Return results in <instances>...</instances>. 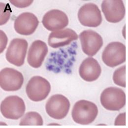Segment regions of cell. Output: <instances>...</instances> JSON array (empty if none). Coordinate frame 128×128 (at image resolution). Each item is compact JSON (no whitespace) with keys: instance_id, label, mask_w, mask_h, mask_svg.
Returning <instances> with one entry per match:
<instances>
[{"instance_id":"obj_1","label":"cell","mask_w":128,"mask_h":128,"mask_svg":"<svg viewBox=\"0 0 128 128\" xmlns=\"http://www.w3.org/2000/svg\"><path fill=\"white\" fill-rule=\"evenodd\" d=\"M98 114L97 106L94 103L86 100L77 102L72 112V116L74 122L82 125H87L93 123Z\"/></svg>"},{"instance_id":"obj_2","label":"cell","mask_w":128,"mask_h":128,"mask_svg":"<svg viewBox=\"0 0 128 128\" xmlns=\"http://www.w3.org/2000/svg\"><path fill=\"white\" fill-rule=\"evenodd\" d=\"M126 94L121 88L110 87L102 93L100 102L102 106L110 111H119L126 104Z\"/></svg>"},{"instance_id":"obj_3","label":"cell","mask_w":128,"mask_h":128,"mask_svg":"<svg viewBox=\"0 0 128 128\" xmlns=\"http://www.w3.org/2000/svg\"><path fill=\"white\" fill-rule=\"evenodd\" d=\"M51 90L48 80L40 76H34L28 81L26 92L29 98L34 102H40L45 100Z\"/></svg>"},{"instance_id":"obj_4","label":"cell","mask_w":128,"mask_h":128,"mask_svg":"<svg viewBox=\"0 0 128 128\" xmlns=\"http://www.w3.org/2000/svg\"><path fill=\"white\" fill-rule=\"evenodd\" d=\"M25 110L24 101L18 96H8L0 104L1 113L6 119L18 120L23 116Z\"/></svg>"},{"instance_id":"obj_5","label":"cell","mask_w":128,"mask_h":128,"mask_svg":"<svg viewBox=\"0 0 128 128\" xmlns=\"http://www.w3.org/2000/svg\"><path fill=\"white\" fill-rule=\"evenodd\" d=\"M102 60L108 66L114 68L126 61V46L120 42H112L104 49Z\"/></svg>"},{"instance_id":"obj_6","label":"cell","mask_w":128,"mask_h":128,"mask_svg":"<svg viewBox=\"0 0 128 128\" xmlns=\"http://www.w3.org/2000/svg\"><path fill=\"white\" fill-rule=\"evenodd\" d=\"M70 102L68 98L60 94L51 96L46 105V112L48 115L55 119H64L68 114Z\"/></svg>"},{"instance_id":"obj_7","label":"cell","mask_w":128,"mask_h":128,"mask_svg":"<svg viewBox=\"0 0 128 128\" xmlns=\"http://www.w3.org/2000/svg\"><path fill=\"white\" fill-rule=\"evenodd\" d=\"M28 44L24 39L16 38L12 40L8 48L6 60L17 66H22L25 62Z\"/></svg>"},{"instance_id":"obj_8","label":"cell","mask_w":128,"mask_h":128,"mask_svg":"<svg viewBox=\"0 0 128 128\" xmlns=\"http://www.w3.org/2000/svg\"><path fill=\"white\" fill-rule=\"evenodd\" d=\"M24 78L22 73L16 70L6 68L0 72V86L1 88L8 92L16 91L22 86Z\"/></svg>"},{"instance_id":"obj_9","label":"cell","mask_w":128,"mask_h":128,"mask_svg":"<svg viewBox=\"0 0 128 128\" xmlns=\"http://www.w3.org/2000/svg\"><path fill=\"white\" fill-rule=\"evenodd\" d=\"M78 18L81 24L89 27H96L102 22L101 12L98 6L93 3L82 6L78 12Z\"/></svg>"},{"instance_id":"obj_10","label":"cell","mask_w":128,"mask_h":128,"mask_svg":"<svg viewBox=\"0 0 128 128\" xmlns=\"http://www.w3.org/2000/svg\"><path fill=\"white\" fill-rule=\"evenodd\" d=\"M80 38L83 52L89 56L95 55L103 45L102 37L92 30L81 32Z\"/></svg>"},{"instance_id":"obj_11","label":"cell","mask_w":128,"mask_h":128,"mask_svg":"<svg viewBox=\"0 0 128 128\" xmlns=\"http://www.w3.org/2000/svg\"><path fill=\"white\" fill-rule=\"evenodd\" d=\"M101 8L106 20L110 23L119 22L125 16V7L121 0H103Z\"/></svg>"},{"instance_id":"obj_12","label":"cell","mask_w":128,"mask_h":128,"mask_svg":"<svg viewBox=\"0 0 128 128\" xmlns=\"http://www.w3.org/2000/svg\"><path fill=\"white\" fill-rule=\"evenodd\" d=\"M42 23L48 31H59L68 26V18L63 12L58 10H52L44 15Z\"/></svg>"},{"instance_id":"obj_13","label":"cell","mask_w":128,"mask_h":128,"mask_svg":"<svg viewBox=\"0 0 128 128\" xmlns=\"http://www.w3.org/2000/svg\"><path fill=\"white\" fill-rule=\"evenodd\" d=\"M39 24L37 17L31 12H24L20 14L15 20L14 29L18 34L28 36L32 34Z\"/></svg>"},{"instance_id":"obj_14","label":"cell","mask_w":128,"mask_h":128,"mask_svg":"<svg viewBox=\"0 0 128 128\" xmlns=\"http://www.w3.org/2000/svg\"><path fill=\"white\" fill-rule=\"evenodd\" d=\"M48 51V47L44 42L40 40H35L32 43L28 51V64L34 68L40 67Z\"/></svg>"},{"instance_id":"obj_15","label":"cell","mask_w":128,"mask_h":128,"mask_svg":"<svg viewBox=\"0 0 128 128\" xmlns=\"http://www.w3.org/2000/svg\"><path fill=\"white\" fill-rule=\"evenodd\" d=\"M78 38L77 34L73 30L66 28L51 32L48 37V44L52 48H59L70 44Z\"/></svg>"},{"instance_id":"obj_16","label":"cell","mask_w":128,"mask_h":128,"mask_svg":"<svg viewBox=\"0 0 128 128\" xmlns=\"http://www.w3.org/2000/svg\"><path fill=\"white\" fill-rule=\"evenodd\" d=\"M102 69L98 62L93 58L88 57L83 61L79 68L81 78L87 82H93L100 76Z\"/></svg>"},{"instance_id":"obj_17","label":"cell","mask_w":128,"mask_h":128,"mask_svg":"<svg viewBox=\"0 0 128 128\" xmlns=\"http://www.w3.org/2000/svg\"><path fill=\"white\" fill-rule=\"evenodd\" d=\"M44 121L42 116L38 112H31L27 113L21 119L19 125L42 126Z\"/></svg>"},{"instance_id":"obj_18","label":"cell","mask_w":128,"mask_h":128,"mask_svg":"<svg viewBox=\"0 0 128 128\" xmlns=\"http://www.w3.org/2000/svg\"><path fill=\"white\" fill-rule=\"evenodd\" d=\"M114 83L120 87H126V66H123L116 70L113 75Z\"/></svg>"},{"instance_id":"obj_19","label":"cell","mask_w":128,"mask_h":128,"mask_svg":"<svg viewBox=\"0 0 128 128\" xmlns=\"http://www.w3.org/2000/svg\"><path fill=\"white\" fill-rule=\"evenodd\" d=\"M115 126H126V113L119 114L116 118L114 121Z\"/></svg>"},{"instance_id":"obj_20","label":"cell","mask_w":128,"mask_h":128,"mask_svg":"<svg viewBox=\"0 0 128 128\" xmlns=\"http://www.w3.org/2000/svg\"><path fill=\"white\" fill-rule=\"evenodd\" d=\"M32 0H24V1H19V0H10L11 3L15 6L17 8H23L25 7H27L29 5H30L32 3Z\"/></svg>"},{"instance_id":"obj_21","label":"cell","mask_w":128,"mask_h":128,"mask_svg":"<svg viewBox=\"0 0 128 128\" xmlns=\"http://www.w3.org/2000/svg\"><path fill=\"white\" fill-rule=\"evenodd\" d=\"M48 125H50V126H51V125H59V124H48Z\"/></svg>"}]
</instances>
